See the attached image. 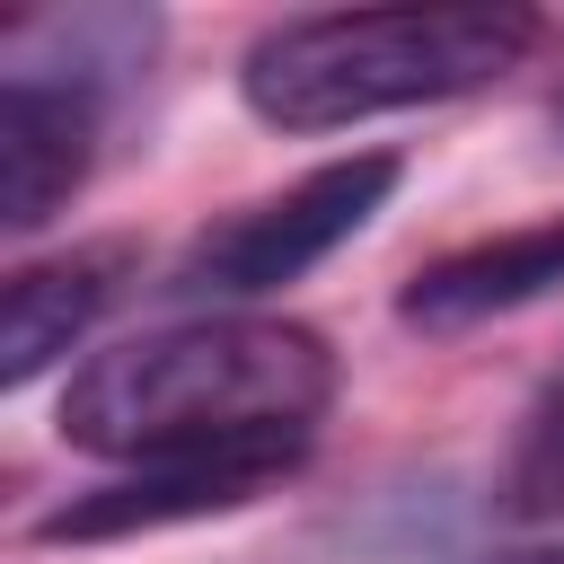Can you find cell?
Wrapping results in <instances>:
<instances>
[{
	"label": "cell",
	"instance_id": "3",
	"mask_svg": "<svg viewBox=\"0 0 564 564\" xmlns=\"http://www.w3.org/2000/svg\"><path fill=\"white\" fill-rule=\"evenodd\" d=\"M397 194V159L388 150H361V159H335L247 212H229L220 229H203L176 264V291L194 300H256V291H282L300 282L308 264H326L352 229H370V212Z\"/></svg>",
	"mask_w": 564,
	"mask_h": 564
},
{
	"label": "cell",
	"instance_id": "4",
	"mask_svg": "<svg viewBox=\"0 0 564 564\" xmlns=\"http://www.w3.org/2000/svg\"><path fill=\"white\" fill-rule=\"evenodd\" d=\"M308 441H247V449H203V458H159V467H123L97 494H70L44 538L53 546H97V538H141V529H176V520H212L256 502L264 485H282L300 467Z\"/></svg>",
	"mask_w": 564,
	"mask_h": 564
},
{
	"label": "cell",
	"instance_id": "2",
	"mask_svg": "<svg viewBox=\"0 0 564 564\" xmlns=\"http://www.w3.org/2000/svg\"><path fill=\"white\" fill-rule=\"evenodd\" d=\"M538 44L529 9L449 0V9H335L264 26L238 62V97L273 132H344L370 115L441 106L467 88H494Z\"/></svg>",
	"mask_w": 564,
	"mask_h": 564
},
{
	"label": "cell",
	"instance_id": "9",
	"mask_svg": "<svg viewBox=\"0 0 564 564\" xmlns=\"http://www.w3.org/2000/svg\"><path fill=\"white\" fill-rule=\"evenodd\" d=\"M476 564H564V546H520V555H476Z\"/></svg>",
	"mask_w": 564,
	"mask_h": 564
},
{
	"label": "cell",
	"instance_id": "10",
	"mask_svg": "<svg viewBox=\"0 0 564 564\" xmlns=\"http://www.w3.org/2000/svg\"><path fill=\"white\" fill-rule=\"evenodd\" d=\"M555 123H564V115H555Z\"/></svg>",
	"mask_w": 564,
	"mask_h": 564
},
{
	"label": "cell",
	"instance_id": "7",
	"mask_svg": "<svg viewBox=\"0 0 564 564\" xmlns=\"http://www.w3.org/2000/svg\"><path fill=\"white\" fill-rule=\"evenodd\" d=\"M123 264H132L123 247H79V256L9 273V291H0V379L26 388L35 370H53L97 326V308L123 291Z\"/></svg>",
	"mask_w": 564,
	"mask_h": 564
},
{
	"label": "cell",
	"instance_id": "6",
	"mask_svg": "<svg viewBox=\"0 0 564 564\" xmlns=\"http://www.w3.org/2000/svg\"><path fill=\"white\" fill-rule=\"evenodd\" d=\"M546 291H564V220L502 229V238H476V247L423 264V273L397 291V317L423 326V335H449V326L529 308V300H546Z\"/></svg>",
	"mask_w": 564,
	"mask_h": 564
},
{
	"label": "cell",
	"instance_id": "8",
	"mask_svg": "<svg viewBox=\"0 0 564 564\" xmlns=\"http://www.w3.org/2000/svg\"><path fill=\"white\" fill-rule=\"evenodd\" d=\"M502 502L520 520H564V370L538 388L520 441H511V467H502Z\"/></svg>",
	"mask_w": 564,
	"mask_h": 564
},
{
	"label": "cell",
	"instance_id": "1",
	"mask_svg": "<svg viewBox=\"0 0 564 564\" xmlns=\"http://www.w3.org/2000/svg\"><path fill=\"white\" fill-rule=\"evenodd\" d=\"M335 397V352L291 317H185L97 352L62 397V441L159 467L247 441H308Z\"/></svg>",
	"mask_w": 564,
	"mask_h": 564
},
{
	"label": "cell",
	"instance_id": "5",
	"mask_svg": "<svg viewBox=\"0 0 564 564\" xmlns=\"http://www.w3.org/2000/svg\"><path fill=\"white\" fill-rule=\"evenodd\" d=\"M88 159H97V97L9 70V88H0V220L44 229L79 194Z\"/></svg>",
	"mask_w": 564,
	"mask_h": 564
}]
</instances>
